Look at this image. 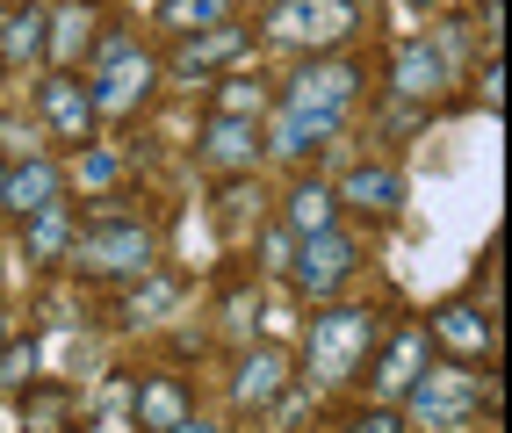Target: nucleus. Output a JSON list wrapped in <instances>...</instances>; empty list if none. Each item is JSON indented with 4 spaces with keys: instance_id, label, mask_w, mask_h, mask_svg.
<instances>
[{
    "instance_id": "nucleus-1",
    "label": "nucleus",
    "mask_w": 512,
    "mask_h": 433,
    "mask_svg": "<svg viewBox=\"0 0 512 433\" xmlns=\"http://www.w3.org/2000/svg\"><path fill=\"white\" fill-rule=\"evenodd\" d=\"M375 340H383V325H375L368 304H332L311 318V332H303V361H311V383H354L361 361L375 354Z\"/></svg>"
},
{
    "instance_id": "nucleus-2",
    "label": "nucleus",
    "mask_w": 512,
    "mask_h": 433,
    "mask_svg": "<svg viewBox=\"0 0 512 433\" xmlns=\"http://www.w3.org/2000/svg\"><path fill=\"white\" fill-rule=\"evenodd\" d=\"M73 260L80 275L94 282H123V275H152V260H159V239L138 224V217H101L87 231H73Z\"/></svg>"
},
{
    "instance_id": "nucleus-3",
    "label": "nucleus",
    "mask_w": 512,
    "mask_h": 433,
    "mask_svg": "<svg viewBox=\"0 0 512 433\" xmlns=\"http://www.w3.org/2000/svg\"><path fill=\"white\" fill-rule=\"evenodd\" d=\"M152 80H159L152 51H145L138 37H109V44H101V58H94L87 102H94V116H130V109L152 94Z\"/></svg>"
},
{
    "instance_id": "nucleus-4",
    "label": "nucleus",
    "mask_w": 512,
    "mask_h": 433,
    "mask_svg": "<svg viewBox=\"0 0 512 433\" xmlns=\"http://www.w3.org/2000/svg\"><path fill=\"white\" fill-rule=\"evenodd\" d=\"M404 405H412V419L426 426V433H455V426H469L476 419V405H484V390H476V376L462 369V361H426V369L412 376V390H404Z\"/></svg>"
},
{
    "instance_id": "nucleus-5",
    "label": "nucleus",
    "mask_w": 512,
    "mask_h": 433,
    "mask_svg": "<svg viewBox=\"0 0 512 433\" xmlns=\"http://www.w3.org/2000/svg\"><path fill=\"white\" fill-rule=\"evenodd\" d=\"M354 29H361L354 0H282V8L267 15V37L303 44V51H332V44H347Z\"/></svg>"
},
{
    "instance_id": "nucleus-6",
    "label": "nucleus",
    "mask_w": 512,
    "mask_h": 433,
    "mask_svg": "<svg viewBox=\"0 0 512 433\" xmlns=\"http://www.w3.org/2000/svg\"><path fill=\"white\" fill-rule=\"evenodd\" d=\"M289 268H296V289L325 304V296H339V289L354 282V268H361V246H354L347 231L332 224V231H318V239H296V260H289Z\"/></svg>"
},
{
    "instance_id": "nucleus-7",
    "label": "nucleus",
    "mask_w": 512,
    "mask_h": 433,
    "mask_svg": "<svg viewBox=\"0 0 512 433\" xmlns=\"http://www.w3.org/2000/svg\"><path fill=\"white\" fill-rule=\"evenodd\" d=\"M354 94H361V65H354V58H311V65H303V73L289 80V94H282V102L347 116V109H354Z\"/></svg>"
},
{
    "instance_id": "nucleus-8",
    "label": "nucleus",
    "mask_w": 512,
    "mask_h": 433,
    "mask_svg": "<svg viewBox=\"0 0 512 433\" xmlns=\"http://www.w3.org/2000/svg\"><path fill=\"white\" fill-rule=\"evenodd\" d=\"M0 203H8L15 217H44L65 203V166L44 159V152H29L22 166H8V188H0Z\"/></svg>"
},
{
    "instance_id": "nucleus-9",
    "label": "nucleus",
    "mask_w": 512,
    "mask_h": 433,
    "mask_svg": "<svg viewBox=\"0 0 512 433\" xmlns=\"http://www.w3.org/2000/svg\"><path fill=\"white\" fill-rule=\"evenodd\" d=\"M282 390H289V354L282 347H246L238 354V376H231V405L238 412H267Z\"/></svg>"
},
{
    "instance_id": "nucleus-10",
    "label": "nucleus",
    "mask_w": 512,
    "mask_h": 433,
    "mask_svg": "<svg viewBox=\"0 0 512 433\" xmlns=\"http://www.w3.org/2000/svg\"><path fill=\"white\" fill-rule=\"evenodd\" d=\"M195 419V397L181 376H138V397H130V426L138 433H174Z\"/></svg>"
},
{
    "instance_id": "nucleus-11",
    "label": "nucleus",
    "mask_w": 512,
    "mask_h": 433,
    "mask_svg": "<svg viewBox=\"0 0 512 433\" xmlns=\"http://www.w3.org/2000/svg\"><path fill=\"white\" fill-rule=\"evenodd\" d=\"M332 195H339L347 210H361V217H397V210H404V174H397V166H383V159H361Z\"/></svg>"
},
{
    "instance_id": "nucleus-12",
    "label": "nucleus",
    "mask_w": 512,
    "mask_h": 433,
    "mask_svg": "<svg viewBox=\"0 0 512 433\" xmlns=\"http://www.w3.org/2000/svg\"><path fill=\"white\" fill-rule=\"evenodd\" d=\"M426 325H397L390 332V347H383V361H375V405H397L404 390H412V376L426 369Z\"/></svg>"
},
{
    "instance_id": "nucleus-13",
    "label": "nucleus",
    "mask_w": 512,
    "mask_h": 433,
    "mask_svg": "<svg viewBox=\"0 0 512 433\" xmlns=\"http://www.w3.org/2000/svg\"><path fill=\"white\" fill-rule=\"evenodd\" d=\"M37 109H44V123L58 130L65 145H87V130H94V102H87V87H80L73 73H51V80L37 87Z\"/></svg>"
},
{
    "instance_id": "nucleus-14",
    "label": "nucleus",
    "mask_w": 512,
    "mask_h": 433,
    "mask_svg": "<svg viewBox=\"0 0 512 433\" xmlns=\"http://www.w3.org/2000/svg\"><path fill=\"white\" fill-rule=\"evenodd\" d=\"M202 159H210L217 174H253V159H260V123H246V116H210V130H202Z\"/></svg>"
},
{
    "instance_id": "nucleus-15",
    "label": "nucleus",
    "mask_w": 512,
    "mask_h": 433,
    "mask_svg": "<svg viewBox=\"0 0 512 433\" xmlns=\"http://www.w3.org/2000/svg\"><path fill=\"white\" fill-rule=\"evenodd\" d=\"M253 44V29H238V22H217V29H195V37L174 51V73L181 80H202V73H217V65H231L238 51Z\"/></svg>"
},
{
    "instance_id": "nucleus-16",
    "label": "nucleus",
    "mask_w": 512,
    "mask_h": 433,
    "mask_svg": "<svg viewBox=\"0 0 512 433\" xmlns=\"http://www.w3.org/2000/svg\"><path fill=\"white\" fill-rule=\"evenodd\" d=\"M426 340H440V347H455L462 361H476V354H491L498 325L476 311V304H440V311L426 318Z\"/></svg>"
},
{
    "instance_id": "nucleus-17",
    "label": "nucleus",
    "mask_w": 512,
    "mask_h": 433,
    "mask_svg": "<svg viewBox=\"0 0 512 433\" xmlns=\"http://www.w3.org/2000/svg\"><path fill=\"white\" fill-rule=\"evenodd\" d=\"M390 87H397V94H412V102L440 94V87H448V58H440V44H426V37L397 44V58H390Z\"/></svg>"
},
{
    "instance_id": "nucleus-18",
    "label": "nucleus",
    "mask_w": 512,
    "mask_h": 433,
    "mask_svg": "<svg viewBox=\"0 0 512 433\" xmlns=\"http://www.w3.org/2000/svg\"><path fill=\"white\" fill-rule=\"evenodd\" d=\"M347 130V116H332V109H296V102H282V116H275V130H267V145L275 152H318L325 138H339Z\"/></svg>"
},
{
    "instance_id": "nucleus-19",
    "label": "nucleus",
    "mask_w": 512,
    "mask_h": 433,
    "mask_svg": "<svg viewBox=\"0 0 512 433\" xmlns=\"http://www.w3.org/2000/svg\"><path fill=\"white\" fill-rule=\"evenodd\" d=\"M94 0H73V8H58L51 22H44V51L58 58V73H73V65L94 51Z\"/></svg>"
},
{
    "instance_id": "nucleus-20",
    "label": "nucleus",
    "mask_w": 512,
    "mask_h": 433,
    "mask_svg": "<svg viewBox=\"0 0 512 433\" xmlns=\"http://www.w3.org/2000/svg\"><path fill=\"white\" fill-rule=\"evenodd\" d=\"M332 224H339V195L325 181H296L289 188V231L296 239H318V231H332Z\"/></svg>"
},
{
    "instance_id": "nucleus-21",
    "label": "nucleus",
    "mask_w": 512,
    "mask_h": 433,
    "mask_svg": "<svg viewBox=\"0 0 512 433\" xmlns=\"http://www.w3.org/2000/svg\"><path fill=\"white\" fill-rule=\"evenodd\" d=\"M73 203H58V210H44V217H22V246H29V260H65L73 253Z\"/></svg>"
},
{
    "instance_id": "nucleus-22",
    "label": "nucleus",
    "mask_w": 512,
    "mask_h": 433,
    "mask_svg": "<svg viewBox=\"0 0 512 433\" xmlns=\"http://www.w3.org/2000/svg\"><path fill=\"white\" fill-rule=\"evenodd\" d=\"M44 8H29V0H22V8L8 15V22H0V58H8V65H29V58H44Z\"/></svg>"
},
{
    "instance_id": "nucleus-23",
    "label": "nucleus",
    "mask_w": 512,
    "mask_h": 433,
    "mask_svg": "<svg viewBox=\"0 0 512 433\" xmlns=\"http://www.w3.org/2000/svg\"><path fill=\"white\" fill-rule=\"evenodd\" d=\"M152 22H159V29H174V37H195V29L231 22V0H159Z\"/></svg>"
},
{
    "instance_id": "nucleus-24",
    "label": "nucleus",
    "mask_w": 512,
    "mask_h": 433,
    "mask_svg": "<svg viewBox=\"0 0 512 433\" xmlns=\"http://www.w3.org/2000/svg\"><path fill=\"white\" fill-rule=\"evenodd\" d=\"M174 304H181V289L166 282V275H152L145 289H130V325H159V318L174 311Z\"/></svg>"
},
{
    "instance_id": "nucleus-25",
    "label": "nucleus",
    "mask_w": 512,
    "mask_h": 433,
    "mask_svg": "<svg viewBox=\"0 0 512 433\" xmlns=\"http://www.w3.org/2000/svg\"><path fill=\"white\" fill-rule=\"evenodd\" d=\"M217 116H246V123H260V116H267V87H260V80H231V87L217 94Z\"/></svg>"
},
{
    "instance_id": "nucleus-26",
    "label": "nucleus",
    "mask_w": 512,
    "mask_h": 433,
    "mask_svg": "<svg viewBox=\"0 0 512 433\" xmlns=\"http://www.w3.org/2000/svg\"><path fill=\"white\" fill-rule=\"evenodd\" d=\"M123 174V152L116 145H80V188H109Z\"/></svg>"
},
{
    "instance_id": "nucleus-27",
    "label": "nucleus",
    "mask_w": 512,
    "mask_h": 433,
    "mask_svg": "<svg viewBox=\"0 0 512 433\" xmlns=\"http://www.w3.org/2000/svg\"><path fill=\"white\" fill-rule=\"evenodd\" d=\"M29 376H37V347H0V390H29Z\"/></svg>"
},
{
    "instance_id": "nucleus-28",
    "label": "nucleus",
    "mask_w": 512,
    "mask_h": 433,
    "mask_svg": "<svg viewBox=\"0 0 512 433\" xmlns=\"http://www.w3.org/2000/svg\"><path fill=\"white\" fill-rule=\"evenodd\" d=\"M339 433H404V412L397 405H368V412H354Z\"/></svg>"
},
{
    "instance_id": "nucleus-29",
    "label": "nucleus",
    "mask_w": 512,
    "mask_h": 433,
    "mask_svg": "<svg viewBox=\"0 0 512 433\" xmlns=\"http://www.w3.org/2000/svg\"><path fill=\"white\" fill-rule=\"evenodd\" d=\"M174 433H224V426H210V419H188V426H174Z\"/></svg>"
},
{
    "instance_id": "nucleus-30",
    "label": "nucleus",
    "mask_w": 512,
    "mask_h": 433,
    "mask_svg": "<svg viewBox=\"0 0 512 433\" xmlns=\"http://www.w3.org/2000/svg\"><path fill=\"white\" fill-rule=\"evenodd\" d=\"M0 188H8V159H0ZM0 210H8V203H0Z\"/></svg>"
}]
</instances>
